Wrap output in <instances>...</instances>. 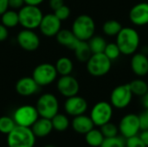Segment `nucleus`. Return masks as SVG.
Returning a JSON list of instances; mask_svg holds the SVG:
<instances>
[{
  "instance_id": "nucleus-1",
  "label": "nucleus",
  "mask_w": 148,
  "mask_h": 147,
  "mask_svg": "<svg viewBox=\"0 0 148 147\" xmlns=\"http://www.w3.org/2000/svg\"><path fill=\"white\" fill-rule=\"evenodd\" d=\"M140 41L138 31L131 27H122L116 36V44L121 53L125 55H134L140 46Z\"/></svg>"
},
{
  "instance_id": "nucleus-2",
  "label": "nucleus",
  "mask_w": 148,
  "mask_h": 147,
  "mask_svg": "<svg viewBox=\"0 0 148 147\" xmlns=\"http://www.w3.org/2000/svg\"><path fill=\"white\" fill-rule=\"evenodd\" d=\"M36 137L30 127L16 126L7 135L8 147H34Z\"/></svg>"
},
{
  "instance_id": "nucleus-3",
  "label": "nucleus",
  "mask_w": 148,
  "mask_h": 147,
  "mask_svg": "<svg viewBox=\"0 0 148 147\" xmlns=\"http://www.w3.org/2000/svg\"><path fill=\"white\" fill-rule=\"evenodd\" d=\"M71 30L77 39L81 41H88L95 35V23L90 16L82 14L75 19Z\"/></svg>"
},
{
  "instance_id": "nucleus-4",
  "label": "nucleus",
  "mask_w": 148,
  "mask_h": 147,
  "mask_svg": "<svg viewBox=\"0 0 148 147\" xmlns=\"http://www.w3.org/2000/svg\"><path fill=\"white\" fill-rule=\"evenodd\" d=\"M19 24L28 29H34L39 27L43 14L38 6L23 5L18 11Z\"/></svg>"
},
{
  "instance_id": "nucleus-5",
  "label": "nucleus",
  "mask_w": 148,
  "mask_h": 147,
  "mask_svg": "<svg viewBox=\"0 0 148 147\" xmlns=\"http://www.w3.org/2000/svg\"><path fill=\"white\" fill-rule=\"evenodd\" d=\"M112 61L104 54H92L87 62V70L92 76L101 77L106 75L111 69Z\"/></svg>"
},
{
  "instance_id": "nucleus-6",
  "label": "nucleus",
  "mask_w": 148,
  "mask_h": 147,
  "mask_svg": "<svg viewBox=\"0 0 148 147\" xmlns=\"http://www.w3.org/2000/svg\"><path fill=\"white\" fill-rule=\"evenodd\" d=\"M36 108L38 112L39 117L52 119L56 113H58L59 101L53 94L46 93L38 98Z\"/></svg>"
},
{
  "instance_id": "nucleus-7",
  "label": "nucleus",
  "mask_w": 148,
  "mask_h": 147,
  "mask_svg": "<svg viewBox=\"0 0 148 147\" xmlns=\"http://www.w3.org/2000/svg\"><path fill=\"white\" fill-rule=\"evenodd\" d=\"M57 75L55 65L45 62L37 65L34 68L32 72V78L39 87H45L53 83L56 81Z\"/></svg>"
},
{
  "instance_id": "nucleus-8",
  "label": "nucleus",
  "mask_w": 148,
  "mask_h": 147,
  "mask_svg": "<svg viewBox=\"0 0 148 147\" xmlns=\"http://www.w3.org/2000/svg\"><path fill=\"white\" fill-rule=\"evenodd\" d=\"M12 118L16 126L31 127L39 118V114L36 107L31 105H23L15 110Z\"/></svg>"
},
{
  "instance_id": "nucleus-9",
  "label": "nucleus",
  "mask_w": 148,
  "mask_h": 147,
  "mask_svg": "<svg viewBox=\"0 0 148 147\" xmlns=\"http://www.w3.org/2000/svg\"><path fill=\"white\" fill-rule=\"evenodd\" d=\"M129 84H122L114 88L110 95V103L113 107L123 109L129 106L133 98Z\"/></svg>"
},
{
  "instance_id": "nucleus-10",
  "label": "nucleus",
  "mask_w": 148,
  "mask_h": 147,
  "mask_svg": "<svg viewBox=\"0 0 148 147\" xmlns=\"http://www.w3.org/2000/svg\"><path fill=\"white\" fill-rule=\"evenodd\" d=\"M113 116V106L108 101L97 102L90 112V118L95 126H101L109 122Z\"/></svg>"
},
{
  "instance_id": "nucleus-11",
  "label": "nucleus",
  "mask_w": 148,
  "mask_h": 147,
  "mask_svg": "<svg viewBox=\"0 0 148 147\" xmlns=\"http://www.w3.org/2000/svg\"><path fill=\"white\" fill-rule=\"evenodd\" d=\"M119 133L126 139L130 137L138 135L140 131L139 115L135 113H127L121 120L119 126Z\"/></svg>"
},
{
  "instance_id": "nucleus-12",
  "label": "nucleus",
  "mask_w": 148,
  "mask_h": 147,
  "mask_svg": "<svg viewBox=\"0 0 148 147\" xmlns=\"http://www.w3.org/2000/svg\"><path fill=\"white\" fill-rule=\"evenodd\" d=\"M18 45L25 51L32 52L40 46V38L33 29H24L21 30L16 36Z\"/></svg>"
},
{
  "instance_id": "nucleus-13",
  "label": "nucleus",
  "mask_w": 148,
  "mask_h": 147,
  "mask_svg": "<svg viewBox=\"0 0 148 147\" xmlns=\"http://www.w3.org/2000/svg\"><path fill=\"white\" fill-rule=\"evenodd\" d=\"M38 28L43 36L54 37L62 29V21L58 19L54 13H48L43 15Z\"/></svg>"
},
{
  "instance_id": "nucleus-14",
  "label": "nucleus",
  "mask_w": 148,
  "mask_h": 147,
  "mask_svg": "<svg viewBox=\"0 0 148 147\" xmlns=\"http://www.w3.org/2000/svg\"><path fill=\"white\" fill-rule=\"evenodd\" d=\"M56 88L58 92L62 96L69 98L77 95L80 90V84L78 81L71 75H62L57 81Z\"/></svg>"
},
{
  "instance_id": "nucleus-15",
  "label": "nucleus",
  "mask_w": 148,
  "mask_h": 147,
  "mask_svg": "<svg viewBox=\"0 0 148 147\" xmlns=\"http://www.w3.org/2000/svg\"><path fill=\"white\" fill-rule=\"evenodd\" d=\"M87 109H88L87 101L83 97L78 95L67 98L64 103V110L66 113L73 117L84 114Z\"/></svg>"
},
{
  "instance_id": "nucleus-16",
  "label": "nucleus",
  "mask_w": 148,
  "mask_h": 147,
  "mask_svg": "<svg viewBox=\"0 0 148 147\" xmlns=\"http://www.w3.org/2000/svg\"><path fill=\"white\" fill-rule=\"evenodd\" d=\"M129 19L136 26L148 24V3H139L129 11Z\"/></svg>"
},
{
  "instance_id": "nucleus-17",
  "label": "nucleus",
  "mask_w": 148,
  "mask_h": 147,
  "mask_svg": "<svg viewBox=\"0 0 148 147\" xmlns=\"http://www.w3.org/2000/svg\"><path fill=\"white\" fill-rule=\"evenodd\" d=\"M38 84L31 77H23L16 83V91L21 96H30L35 94L39 89Z\"/></svg>"
},
{
  "instance_id": "nucleus-18",
  "label": "nucleus",
  "mask_w": 148,
  "mask_h": 147,
  "mask_svg": "<svg viewBox=\"0 0 148 147\" xmlns=\"http://www.w3.org/2000/svg\"><path fill=\"white\" fill-rule=\"evenodd\" d=\"M131 68L138 76H145L148 74V57L143 53H134L131 59Z\"/></svg>"
},
{
  "instance_id": "nucleus-19",
  "label": "nucleus",
  "mask_w": 148,
  "mask_h": 147,
  "mask_svg": "<svg viewBox=\"0 0 148 147\" xmlns=\"http://www.w3.org/2000/svg\"><path fill=\"white\" fill-rule=\"evenodd\" d=\"M71 126L73 130L80 134H86L95 127V124L90 116H87L85 114L74 117Z\"/></svg>"
},
{
  "instance_id": "nucleus-20",
  "label": "nucleus",
  "mask_w": 148,
  "mask_h": 147,
  "mask_svg": "<svg viewBox=\"0 0 148 147\" xmlns=\"http://www.w3.org/2000/svg\"><path fill=\"white\" fill-rule=\"evenodd\" d=\"M30 128L36 138H45L54 130L51 120L42 117L38 118Z\"/></svg>"
},
{
  "instance_id": "nucleus-21",
  "label": "nucleus",
  "mask_w": 148,
  "mask_h": 147,
  "mask_svg": "<svg viewBox=\"0 0 148 147\" xmlns=\"http://www.w3.org/2000/svg\"><path fill=\"white\" fill-rule=\"evenodd\" d=\"M56 37L60 45H62L71 50H74L76 44L80 41L79 39L76 38L72 30L67 29H61L60 31L56 36Z\"/></svg>"
},
{
  "instance_id": "nucleus-22",
  "label": "nucleus",
  "mask_w": 148,
  "mask_h": 147,
  "mask_svg": "<svg viewBox=\"0 0 148 147\" xmlns=\"http://www.w3.org/2000/svg\"><path fill=\"white\" fill-rule=\"evenodd\" d=\"M74 52L76 59L81 62H87L92 55V51L88 45V41H79L74 49Z\"/></svg>"
},
{
  "instance_id": "nucleus-23",
  "label": "nucleus",
  "mask_w": 148,
  "mask_h": 147,
  "mask_svg": "<svg viewBox=\"0 0 148 147\" xmlns=\"http://www.w3.org/2000/svg\"><path fill=\"white\" fill-rule=\"evenodd\" d=\"M57 74L61 75V76L62 75H71V73L73 72V68H74V64L73 62L65 56H62L61 58H59L55 65Z\"/></svg>"
},
{
  "instance_id": "nucleus-24",
  "label": "nucleus",
  "mask_w": 148,
  "mask_h": 147,
  "mask_svg": "<svg viewBox=\"0 0 148 147\" xmlns=\"http://www.w3.org/2000/svg\"><path fill=\"white\" fill-rule=\"evenodd\" d=\"M105 138L101 130L93 128L85 134V140L88 146L92 147H100L103 143Z\"/></svg>"
},
{
  "instance_id": "nucleus-25",
  "label": "nucleus",
  "mask_w": 148,
  "mask_h": 147,
  "mask_svg": "<svg viewBox=\"0 0 148 147\" xmlns=\"http://www.w3.org/2000/svg\"><path fill=\"white\" fill-rule=\"evenodd\" d=\"M51 120L52 122V126H53V129L57 131V132H64L66 131L69 125V120L68 118L67 115L62 114V113H56Z\"/></svg>"
},
{
  "instance_id": "nucleus-26",
  "label": "nucleus",
  "mask_w": 148,
  "mask_h": 147,
  "mask_svg": "<svg viewBox=\"0 0 148 147\" xmlns=\"http://www.w3.org/2000/svg\"><path fill=\"white\" fill-rule=\"evenodd\" d=\"M2 23L7 28H13L19 24L18 12L15 10H8L3 15H1Z\"/></svg>"
},
{
  "instance_id": "nucleus-27",
  "label": "nucleus",
  "mask_w": 148,
  "mask_h": 147,
  "mask_svg": "<svg viewBox=\"0 0 148 147\" xmlns=\"http://www.w3.org/2000/svg\"><path fill=\"white\" fill-rule=\"evenodd\" d=\"M88 45L90 47V49L93 54H97V53H103L104 49L108 44L106 40L101 36H93L88 41Z\"/></svg>"
},
{
  "instance_id": "nucleus-28",
  "label": "nucleus",
  "mask_w": 148,
  "mask_h": 147,
  "mask_svg": "<svg viewBox=\"0 0 148 147\" xmlns=\"http://www.w3.org/2000/svg\"><path fill=\"white\" fill-rule=\"evenodd\" d=\"M122 29L121 23L117 20H108L102 26V30L105 35L108 36H116Z\"/></svg>"
},
{
  "instance_id": "nucleus-29",
  "label": "nucleus",
  "mask_w": 148,
  "mask_h": 147,
  "mask_svg": "<svg viewBox=\"0 0 148 147\" xmlns=\"http://www.w3.org/2000/svg\"><path fill=\"white\" fill-rule=\"evenodd\" d=\"M129 84L133 94L137 96H143L148 91V84L142 79H135Z\"/></svg>"
},
{
  "instance_id": "nucleus-30",
  "label": "nucleus",
  "mask_w": 148,
  "mask_h": 147,
  "mask_svg": "<svg viewBox=\"0 0 148 147\" xmlns=\"http://www.w3.org/2000/svg\"><path fill=\"white\" fill-rule=\"evenodd\" d=\"M16 123L13 118L9 116L0 117V133L8 135L16 126Z\"/></svg>"
},
{
  "instance_id": "nucleus-31",
  "label": "nucleus",
  "mask_w": 148,
  "mask_h": 147,
  "mask_svg": "<svg viewBox=\"0 0 148 147\" xmlns=\"http://www.w3.org/2000/svg\"><path fill=\"white\" fill-rule=\"evenodd\" d=\"M101 127V132L103 134L104 138H113L115 136H118L119 133V128L116 125H114L112 122H108L106 124H104L103 126H100Z\"/></svg>"
},
{
  "instance_id": "nucleus-32",
  "label": "nucleus",
  "mask_w": 148,
  "mask_h": 147,
  "mask_svg": "<svg viewBox=\"0 0 148 147\" xmlns=\"http://www.w3.org/2000/svg\"><path fill=\"white\" fill-rule=\"evenodd\" d=\"M111 61L116 60L120 57V55H121V50L118 47V45L116 44V42H110L108 43L104 52H103Z\"/></svg>"
},
{
  "instance_id": "nucleus-33",
  "label": "nucleus",
  "mask_w": 148,
  "mask_h": 147,
  "mask_svg": "<svg viewBox=\"0 0 148 147\" xmlns=\"http://www.w3.org/2000/svg\"><path fill=\"white\" fill-rule=\"evenodd\" d=\"M100 147H126V144L123 137L121 138L115 136L113 138L105 139Z\"/></svg>"
},
{
  "instance_id": "nucleus-34",
  "label": "nucleus",
  "mask_w": 148,
  "mask_h": 147,
  "mask_svg": "<svg viewBox=\"0 0 148 147\" xmlns=\"http://www.w3.org/2000/svg\"><path fill=\"white\" fill-rule=\"evenodd\" d=\"M70 12H71L70 9L69 8V6L65 5V4L62 5L56 10H54V14L61 21H64V20L68 19L70 16Z\"/></svg>"
},
{
  "instance_id": "nucleus-35",
  "label": "nucleus",
  "mask_w": 148,
  "mask_h": 147,
  "mask_svg": "<svg viewBox=\"0 0 148 147\" xmlns=\"http://www.w3.org/2000/svg\"><path fill=\"white\" fill-rule=\"evenodd\" d=\"M126 147H147L141 140L139 135H135L126 139L125 140Z\"/></svg>"
},
{
  "instance_id": "nucleus-36",
  "label": "nucleus",
  "mask_w": 148,
  "mask_h": 147,
  "mask_svg": "<svg viewBox=\"0 0 148 147\" xmlns=\"http://www.w3.org/2000/svg\"><path fill=\"white\" fill-rule=\"evenodd\" d=\"M24 4V0H9V7L12 10H20Z\"/></svg>"
},
{
  "instance_id": "nucleus-37",
  "label": "nucleus",
  "mask_w": 148,
  "mask_h": 147,
  "mask_svg": "<svg viewBox=\"0 0 148 147\" xmlns=\"http://www.w3.org/2000/svg\"><path fill=\"white\" fill-rule=\"evenodd\" d=\"M139 120H140V131L142 130H147L148 129V119L145 115L144 113H140L139 115Z\"/></svg>"
},
{
  "instance_id": "nucleus-38",
  "label": "nucleus",
  "mask_w": 148,
  "mask_h": 147,
  "mask_svg": "<svg viewBox=\"0 0 148 147\" xmlns=\"http://www.w3.org/2000/svg\"><path fill=\"white\" fill-rule=\"evenodd\" d=\"M9 32L8 28L5 27L3 23H0V42H3L8 38Z\"/></svg>"
},
{
  "instance_id": "nucleus-39",
  "label": "nucleus",
  "mask_w": 148,
  "mask_h": 147,
  "mask_svg": "<svg viewBox=\"0 0 148 147\" xmlns=\"http://www.w3.org/2000/svg\"><path fill=\"white\" fill-rule=\"evenodd\" d=\"M49 7L53 10H56V9H58L59 7L64 4V1L63 0H49Z\"/></svg>"
},
{
  "instance_id": "nucleus-40",
  "label": "nucleus",
  "mask_w": 148,
  "mask_h": 147,
  "mask_svg": "<svg viewBox=\"0 0 148 147\" xmlns=\"http://www.w3.org/2000/svg\"><path fill=\"white\" fill-rule=\"evenodd\" d=\"M9 0H0V16L9 10Z\"/></svg>"
},
{
  "instance_id": "nucleus-41",
  "label": "nucleus",
  "mask_w": 148,
  "mask_h": 147,
  "mask_svg": "<svg viewBox=\"0 0 148 147\" xmlns=\"http://www.w3.org/2000/svg\"><path fill=\"white\" fill-rule=\"evenodd\" d=\"M141 140L144 142V144L148 147V129L147 130H142L141 133L139 134Z\"/></svg>"
},
{
  "instance_id": "nucleus-42",
  "label": "nucleus",
  "mask_w": 148,
  "mask_h": 147,
  "mask_svg": "<svg viewBox=\"0 0 148 147\" xmlns=\"http://www.w3.org/2000/svg\"><path fill=\"white\" fill-rule=\"evenodd\" d=\"M44 0H24V3L28 4V5H35V6H38L39 4H41Z\"/></svg>"
},
{
  "instance_id": "nucleus-43",
  "label": "nucleus",
  "mask_w": 148,
  "mask_h": 147,
  "mask_svg": "<svg viewBox=\"0 0 148 147\" xmlns=\"http://www.w3.org/2000/svg\"><path fill=\"white\" fill-rule=\"evenodd\" d=\"M142 103H143L144 107H146V109L148 108V91L145 95L142 96Z\"/></svg>"
},
{
  "instance_id": "nucleus-44",
  "label": "nucleus",
  "mask_w": 148,
  "mask_h": 147,
  "mask_svg": "<svg viewBox=\"0 0 148 147\" xmlns=\"http://www.w3.org/2000/svg\"><path fill=\"white\" fill-rule=\"evenodd\" d=\"M144 113H145V115L147 116V118L148 119V108H147V109H146V111L144 112Z\"/></svg>"
},
{
  "instance_id": "nucleus-45",
  "label": "nucleus",
  "mask_w": 148,
  "mask_h": 147,
  "mask_svg": "<svg viewBox=\"0 0 148 147\" xmlns=\"http://www.w3.org/2000/svg\"><path fill=\"white\" fill-rule=\"evenodd\" d=\"M44 147H55L54 146H45Z\"/></svg>"
}]
</instances>
